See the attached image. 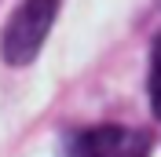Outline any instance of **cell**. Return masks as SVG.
I'll return each instance as SVG.
<instances>
[{
  "label": "cell",
  "instance_id": "6da1fadb",
  "mask_svg": "<svg viewBox=\"0 0 161 157\" xmlns=\"http://www.w3.org/2000/svg\"><path fill=\"white\" fill-rule=\"evenodd\" d=\"M59 4L62 0H22L19 11H11L4 26V40H0V51L11 66H26L37 59V51L44 48L51 33V22L59 15Z\"/></svg>",
  "mask_w": 161,
  "mask_h": 157
},
{
  "label": "cell",
  "instance_id": "7a4b0ae2",
  "mask_svg": "<svg viewBox=\"0 0 161 157\" xmlns=\"http://www.w3.org/2000/svg\"><path fill=\"white\" fill-rule=\"evenodd\" d=\"M150 139L139 128H121V124H99L73 135L66 157H147Z\"/></svg>",
  "mask_w": 161,
  "mask_h": 157
},
{
  "label": "cell",
  "instance_id": "3957f363",
  "mask_svg": "<svg viewBox=\"0 0 161 157\" xmlns=\"http://www.w3.org/2000/svg\"><path fill=\"white\" fill-rule=\"evenodd\" d=\"M150 106L154 117H161V37L150 48Z\"/></svg>",
  "mask_w": 161,
  "mask_h": 157
}]
</instances>
